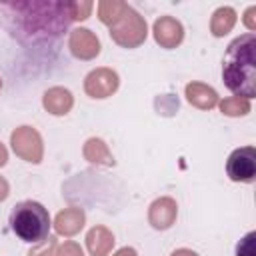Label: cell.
<instances>
[{
  "label": "cell",
  "mask_w": 256,
  "mask_h": 256,
  "mask_svg": "<svg viewBox=\"0 0 256 256\" xmlns=\"http://www.w3.org/2000/svg\"><path fill=\"white\" fill-rule=\"evenodd\" d=\"M0 22L22 42L58 38L72 22L70 2H10L0 4Z\"/></svg>",
  "instance_id": "6da1fadb"
},
{
  "label": "cell",
  "mask_w": 256,
  "mask_h": 256,
  "mask_svg": "<svg viewBox=\"0 0 256 256\" xmlns=\"http://www.w3.org/2000/svg\"><path fill=\"white\" fill-rule=\"evenodd\" d=\"M256 38L252 32L234 38L222 60V80L238 98H254L256 94Z\"/></svg>",
  "instance_id": "7a4b0ae2"
},
{
  "label": "cell",
  "mask_w": 256,
  "mask_h": 256,
  "mask_svg": "<svg viewBox=\"0 0 256 256\" xmlns=\"http://www.w3.org/2000/svg\"><path fill=\"white\" fill-rule=\"evenodd\" d=\"M50 226V214L40 202L24 200L18 202L10 212V228L24 242L38 244L46 240Z\"/></svg>",
  "instance_id": "3957f363"
},
{
  "label": "cell",
  "mask_w": 256,
  "mask_h": 256,
  "mask_svg": "<svg viewBox=\"0 0 256 256\" xmlns=\"http://www.w3.org/2000/svg\"><path fill=\"white\" fill-rule=\"evenodd\" d=\"M146 34H148L146 20L134 8H130V6L122 14V18L110 26L112 40L116 44H120L122 48H136V46H140L146 40Z\"/></svg>",
  "instance_id": "277c9868"
},
{
  "label": "cell",
  "mask_w": 256,
  "mask_h": 256,
  "mask_svg": "<svg viewBox=\"0 0 256 256\" xmlns=\"http://www.w3.org/2000/svg\"><path fill=\"white\" fill-rule=\"evenodd\" d=\"M10 144L14 148V152L26 160V162H32V164H38L42 160V154H44V146H42V138L38 134L36 128L32 126H20L12 132L10 136Z\"/></svg>",
  "instance_id": "5b68a950"
},
{
  "label": "cell",
  "mask_w": 256,
  "mask_h": 256,
  "mask_svg": "<svg viewBox=\"0 0 256 256\" xmlns=\"http://www.w3.org/2000/svg\"><path fill=\"white\" fill-rule=\"evenodd\" d=\"M226 172L230 180L234 182H254L256 178V148L254 146H244L236 148L226 162Z\"/></svg>",
  "instance_id": "8992f818"
},
{
  "label": "cell",
  "mask_w": 256,
  "mask_h": 256,
  "mask_svg": "<svg viewBox=\"0 0 256 256\" xmlns=\"http://www.w3.org/2000/svg\"><path fill=\"white\" fill-rule=\"evenodd\" d=\"M120 78L112 68H96L84 80V90L90 98H108L118 90Z\"/></svg>",
  "instance_id": "52a82bcc"
},
{
  "label": "cell",
  "mask_w": 256,
  "mask_h": 256,
  "mask_svg": "<svg viewBox=\"0 0 256 256\" xmlns=\"http://www.w3.org/2000/svg\"><path fill=\"white\" fill-rule=\"evenodd\" d=\"M68 46H70V52L76 58H80V60H92V58H96L100 54V40L88 28H76V30H72L70 32Z\"/></svg>",
  "instance_id": "ba28073f"
},
{
  "label": "cell",
  "mask_w": 256,
  "mask_h": 256,
  "mask_svg": "<svg viewBox=\"0 0 256 256\" xmlns=\"http://www.w3.org/2000/svg\"><path fill=\"white\" fill-rule=\"evenodd\" d=\"M176 216H178V204L170 196H162L154 200L148 208V222L156 230H168L176 222Z\"/></svg>",
  "instance_id": "9c48e42d"
},
{
  "label": "cell",
  "mask_w": 256,
  "mask_h": 256,
  "mask_svg": "<svg viewBox=\"0 0 256 256\" xmlns=\"http://www.w3.org/2000/svg\"><path fill=\"white\" fill-rule=\"evenodd\" d=\"M184 38L182 24L172 16H160L154 22V40L162 48H176Z\"/></svg>",
  "instance_id": "30bf717a"
},
{
  "label": "cell",
  "mask_w": 256,
  "mask_h": 256,
  "mask_svg": "<svg viewBox=\"0 0 256 256\" xmlns=\"http://www.w3.org/2000/svg\"><path fill=\"white\" fill-rule=\"evenodd\" d=\"M42 104L44 108L54 114V116H64L70 112L72 104H74V98H72V92L68 88H62V86H54V88H48L42 96Z\"/></svg>",
  "instance_id": "8fae6325"
},
{
  "label": "cell",
  "mask_w": 256,
  "mask_h": 256,
  "mask_svg": "<svg viewBox=\"0 0 256 256\" xmlns=\"http://www.w3.org/2000/svg\"><path fill=\"white\" fill-rule=\"evenodd\" d=\"M186 100L200 110H210L218 104V94L208 84L190 82V84H186Z\"/></svg>",
  "instance_id": "7c38bea8"
},
{
  "label": "cell",
  "mask_w": 256,
  "mask_h": 256,
  "mask_svg": "<svg viewBox=\"0 0 256 256\" xmlns=\"http://www.w3.org/2000/svg\"><path fill=\"white\" fill-rule=\"evenodd\" d=\"M84 222H86V216H84L82 208H66V210L58 212V216L54 220V228L62 236H74L82 230Z\"/></svg>",
  "instance_id": "4fadbf2b"
},
{
  "label": "cell",
  "mask_w": 256,
  "mask_h": 256,
  "mask_svg": "<svg viewBox=\"0 0 256 256\" xmlns=\"http://www.w3.org/2000/svg\"><path fill=\"white\" fill-rule=\"evenodd\" d=\"M86 246L92 256H108L114 246V234L106 226H94L86 234Z\"/></svg>",
  "instance_id": "5bb4252c"
},
{
  "label": "cell",
  "mask_w": 256,
  "mask_h": 256,
  "mask_svg": "<svg viewBox=\"0 0 256 256\" xmlns=\"http://www.w3.org/2000/svg\"><path fill=\"white\" fill-rule=\"evenodd\" d=\"M84 158L96 166H114V156L102 138H90L84 144Z\"/></svg>",
  "instance_id": "9a60e30c"
},
{
  "label": "cell",
  "mask_w": 256,
  "mask_h": 256,
  "mask_svg": "<svg viewBox=\"0 0 256 256\" xmlns=\"http://www.w3.org/2000/svg\"><path fill=\"white\" fill-rule=\"evenodd\" d=\"M236 24V12L234 8L230 6H222L218 8L214 14H212V20H210V32L216 36V38H222L226 36Z\"/></svg>",
  "instance_id": "2e32d148"
},
{
  "label": "cell",
  "mask_w": 256,
  "mask_h": 256,
  "mask_svg": "<svg viewBox=\"0 0 256 256\" xmlns=\"http://www.w3.org/2000/svg\"><path fill=\"white\" fill-rule=\"evenodd\" d=\"M128 4L126 2H120V0H104L98 4V18L102 24L106 26H112L114 22H118L122 18V14L126 12Z\"/></svg>",
  "instance_id": "e0dca14e"
},
{
  "label": "cell",
  "mask_w": 256,
  "mask_h": 256,
  "mask_svg": "<svg viewBox=\"0 0 256 256\" xmlns=\"http://www.w3.org/2000/svg\"><path fill=\"white\" fill-rule=\"evenodd\" d=\"M220 110H222V114H226V116H246V114L250 112V100L238 98V96L224 98V100L220 102Z\"/></svg>",
  "instance_id": "ac0fdd59"
},
{
  "label": "cell",
  "mask_w": 256,
  "mask_h": 256,
  "mask_svg": "<svg viewBox=\"0 0 256 256\" xmlns=\"http://www.w3.org/2000/svg\"><path fill=\"white\" fill-rule=\"evenodd\" d=\"M56 250H58V240L54 236H48L46 240L38 242L28 252V256H56Z\"/></svg>",
  "instance_id": "d6986e66"
},
{
  "label": "cell",
  "mask_w": 256,
  "mask_h": 256,
  "mask_svg": "<svg viewBox=\"0 0 256 256\" xmlns=\"http://www.w3.org/2000/svg\"><path fill=\"white\" fill-rule=\"evenodd\" d=\"M92 2H70V18L72 20H86L92 12Z\"/></svg>",
  "instance_id": "ffe728a7"
},
{
  "label": "cell",
  "mask_w": 256,
  "mask_h": 256,
  "mask_svg": "<svg viewBox=\"0 0 256 256\" xmlns=\"http://www.w3.org/2000/svg\"><path fill=\"white\" fill-rule=\"evenodd\" d=\"M254 232H248L236 246V256H254Z\"/></svg>",
  "instance_id": "44dd1931"
},
{
  "label": "cell",
  "mask_w": 256,
  "mask_h": 256,
  "mask_svg": "<svg viewBox=\"0 0 256 256\" xmlns=\"http://www.w3.org/2000/svg\"><path fill=\"white\" fill-rule=\"evenodd\" d=\"M56 256H84V252H82L80 244H76V242L68 240V242H64L62 246H58Z\"/></svg>",
  "instance_id": "7402d4cb"
},
{
  "label": "cell",
  "mask_w": 256,
  "mask_h": 256,
  "mask_svg": "<svg viewBox=\"0 0 256 256\" xmlns=\"http://www.w3.org/2000/svg\"><path fill=\"white\" fill-rule=\"evenodd\" d=\"M8 194H10V186H8L6 178H4V176H0V202H2V200H6V198H8Z\"/></svg>",
  "instance_id": "603a6c76"
},
{
  "label": "cell",
  "mask_w": 256,
  "mask_h": 256,
  "mask_svg": "<svg viewBox=\"0 0 256 256\" xmlns=\"http://www.w3.org/2000/svg\"><path fill=\"white\" fill-rule=\"evenodd\" d=\"M256 12V8L254 6H250L248 10H246V18H244V22H246V26L250 28V30H254V22H252V14Z\"/></svg>",
  "instance_id": "cb8c5ba5"
},
{
  "label": "cell",
  "mask_w": 256,
  "mask_h": 256,
  "mask_svg": "<svg viewBox=\"0 0 256 256\" xmlns=\"http://www.w3.org/2000/svg\"><path fill=\"white\" fill-rule=\"evenodd\" d=\"M170 256H198L194 250H188V248H178V250H174Z\"/></svg>",
  "instance_id": "d4e9b609"
},
{
  "label": "cell",
  "mask_w": 256,
  "mask_h": 256,
  "mask_svg": "<svg viewBox=\"0 0 256 256\" xmlns=\"http://www.w3.org/2000/svg\"><path fill=\"white\" fill-rule=\"evenodd\" d=\"M114 256H138V254H136V250H134V248L126 246V248H120V250H118Z\"/></svg>",
  "instance_id": "484cf974"
},
{
  "label": "cell",
  "mask_w": 256,
  "mask_h": 256,
  "mask_svg": "<svg viewBox=\"0 0 256 256\" xmlns=\"http://www.w3.org/2000/svg\"><path fill=\"white\" fill-rule=\"evenodd\" d=\"M6 160H8V152H6L4 144L0 142V166H4V164H6Z\"/></svg>",
  "instance_id": "4316f807"
},
{
  "label": "cell",
  "mask_w": 256,
  "mask_h": 256,
  "mask_svg": "<svg viewBox=\"0 0 256 256\" xmlns=\"http://www.w3.org/2000/svg\"><path fill=\"white\" fill-rule=\"evenodd\" d=\"M0 88H2V80H0Z\"/></svg>",
  "instance_id": "83f0119b"
}]
</instances>
